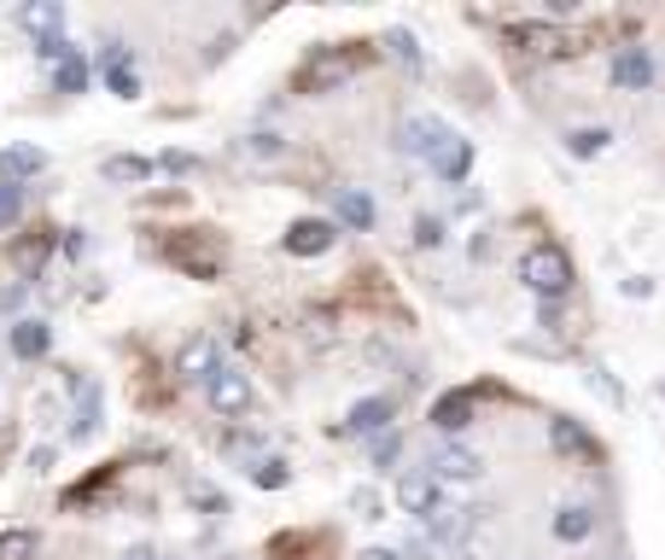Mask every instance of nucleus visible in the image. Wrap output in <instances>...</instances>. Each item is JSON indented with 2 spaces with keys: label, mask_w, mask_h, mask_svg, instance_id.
<instances>
[{
  "label": "nucleus",
  "mask_w": 665,
  "mask_h": 560,
  "mask_svg": "<svg viewBox=\"0 0 665 560\" xmlns=\"http://www.w3.org/2000/svg\"><path fill=\"white\" fill-rule=\"evenodd\" d=\"M520 281H525V293H537L543 303H555V298H567L572 293V258H567V246H555V240H537L532 251L520 258Z\"/></svg>",
  "instance_id": "nucleus-1"
},
{
  "label": "nucleus",
  "mask_w": 665,
  "mask_h": 560,
  "mask_svg": "<svg viewBox=\"0 0 665 560\" xmlns=\"http://www.w3.org/2000/svg\"><path fill=\"white\" fill-rule=\"evenodd\" d=\"M356 64H363L356 53H333V47H321V53L298 71V94H310V99L339 94V88H345V82L356 76Z\"/></svg>",
  "instance_id": "nucleus-2"
},
{
  "label": "nucleus",
  "mask_w": 665,
  "mask_h": 560,
  "mask_svg": "<svg viewBox=\"0 0 665 560\" xmlns=\"http://www.w3.org/2000/svg\"><path fill=\"white\" fill-rule=\"evenodd\" d=\"M333 240H339V223H328V216H304V223L281 234V246L293 258H321V251H333Z\"/></svg>",
  "instance_id": "nucleus-3"
},
{
  "label": "nucleus",
  "mask_w": 665,
  "mask_h": 560,
  "mask_svg": "<svg viewBox=\"0 0 665 560\" xmlns=\"http://www.w3.org/2000/svg\"><path fill=\"white\" fill-rule=\"evenodd\" d=\"M426 473H432V485H473L485 473V462H479V450H467V444H443Z\"/></svg>",
  "instance_id": "nucleus-4"
},
{
  "label": "nucleus",
  "mask_w": 665,
  "mask_h": 560,
  "mask_svg": "<svg viewBox=\"0 0 665 560\" xmlns=\"http://www.w3.org/2000/svg\"><path fill=\"white\" fill-rule=\"evenodd\" d=\"M211 409L216 415H246L251 409V380L240 368H216L211 373Z\"/></svg>",
  "instance_id": "nucleus-5"
},
{
  "label": "nucleus",
  "mask_w": 665,
  "mask_h": 560,
  "mask_svg": "<svg viewBox=\"0 0 665 560\" xmlns=\"http://www.w3.org/2000/svg\"><path fill=\"white\" fill-rule=\"evenodd\" d=\"M648 82H654V59H648V47H619V53H613V88L642 94Z\"/></svg>",
  "instance_id": "nucleus-6"
},
{
  "label": "nucleus",
  "mask_w": 665,
  "mask_h": 560,
  "mask_svg": "<svg viewBox=\"0 0 665 560\" xmlns=\"http://www.w3.org/2000/svg\"><path fill=\"white\" fill-rule=\"evenodd\" d=\"M473 420H479V397H473V392H443L432 403V427L438 432H467Z\"/></svg>",
  "instance_id": "nucleus-7"
},
{
  "label": "nucleus",
  "mask_w": 665,
  "mask_h": 560,
  "mask_svg": "<svg viewBox=\"0 0 665 560\" xmlns=\"http://www.w3.org/2000/svg\"><path fill=\"white\" fill-rule=\"evenodd\" d=\"M216 368H222V362H216V338H204V333L187 338V345L176 350V373H181V380H193V385H199V380L211 385Z\"/></svg>",
  "instance_id": "nucleus-8"
},
{
  "label": "nucleus",
  "mask_w": 665,
  "mask_h": 560,
  "mask_svg": "<svg viewBox=\"0 0 665 560\" xmlns=\"http://www.w3.org/2000/svg\"><path fill=\"white\" fill-rule=\"evenodd\" d=\"M426 164H432V176H438V181H467V169H473V141L450 134V141H443Z\"/></svg>",
  "instance_id": "nucleus-9"
},
{
  "label": "nucleus",
  "mask_w": 665,
  "mask_h": 560,
  "mask_svg": "<svg viewBox=\"0 0 665 560\" xmlns=\"http://www.w3.org/2000/svg\"><path fill=\"white\" fill-rule=\"evenodd\" d=\"M7 345H12V356H19V362H36V356H47V345H54V333H47V321L24 315V321H12Z\"/></svg>",
  "instance_id": "nucleus-10"
},
{
  "label": "nucleus",
  "mask_w": 665,
  "mask_h": 560,
  "mask_svg": "<svg viewBox=\"0 0 665 560\" xmlns=\"http://www.w3.org/2000/svg\"><path fill=\"white\" fill-rule=\"evenodd\" d=\"M76 392V420H71V444H88V438L99 432V385L94 380H71Z\"/></svg>",
  "instance_id": "nucleus-11"
},
{
  "label": "nucleus",
  "mask_w": 665,
  "mask_h": 560,
  "mask_svg": "<svg viewBox=\"0 0 665 560\" xmlns=\"http://www.w3.org/2000/svg\"><path fill=\"white\" fill-rule=\"evenodd\" d=\"M19 29H29L36 41L64 36V7L59 0H29V7H19Z\"/></svg>",
  "instance_id": "nucleus-12"
},
{
  "label": "nucleus",
  "mask_w": 665,
  "mask_h": 560,
  "mask_svg": "<svg viewBox=\"0 0 665 560\" xmlns=\"http://www.w3.org/2000/svg\"><path fill=\"white\" fill-rule=\"evenodd\" d=\"M420 520H426V532H432V543H462L467 525H473L467 508H450V502H432Z\"/></svg>",
  "instance_id": "nucleus-13"
},
{
  "label": "nucleus",
  "mask_w": 665,
  "mask_h": 560,
  "mask_svg": "<svg viewBox=\"0 0 665 560\" xmlns=\"http://www.w3.org/2000/svg\"><path fill=\"white\" fill-rule=\"evenodd\" d=\"M520 47H525L532 59H567V53H578V47L560 36L555 24H520Z\"/></svg>",
  "instance_id": "nucleus-14"
},
{
  "label": "nucleus",
  "mask_w": 665,
  "mask_h": 560,
  "mask_svg": "<svg viewBox=\"0 0 665 560\" xmlns=\"http://www.w3.org/2000/svg\"><path fill=\"white\" fill-rule=\"evenodd\" d=\"M391 415H397V403H391V397H363V403H356V409L345 415V427H339V432H345V438H356V432H380V427H391Z\"/></svg>",
  "instance_id": "nucleus-15"
},
{
  "label": "nucleus",
  "mask_w": 665,
  "mask_h": 560,
  "mask_svg": "<svg viewBox=\"0 0 665 560\" xmlns=\"http://www.w3.org/2000/svg\"><path fill=\"white\" fill-rule=\"evenodd\" d=\"M549 532H555V543H584L595 532V508L590 502H560Z\"/></svg>",
  "instance_id": "nucleus-16"
},
{
  "label": "nucleus",
  "mask_w": 665,
  "mask_h": 560,
  "mask_svg": "<svg viewBox=\"0 0 665 560\" xmlns=\"http://www.w3.org/2000/svg\"><path fill=\"white\" fill-rule=\"evenodd\" d=\"M41 169H47V152H36V146H0V181H7V187L41 176Z\"/></svg>",
  "instance_id": "nucleus-17"
},
{
  "label": "nucleus",
  "mask_w": 665,
  "mask_h": 560,
  "mask_svg": "<svg viewBox=\"0 0 665 560\" xmlns=\"http://www.w3.org/2000/svg\"><path fill=\"white\" fill-rule=\"evenodd\" d=\"M443 141H450V129H443L438 117H408V123H403V152H420V158H432Z\"/></svg>",
  "instance_id": "nucleus-18"
},
{
  "label": "nucleus",
  "mask_w": 665,
  "mask_h": 560,
  "mask_svg": "<svg viewBox=\"0 0 665 560\" xmlns=\"http://www.w3.org/2000/svg\"><path fill=\"white\" fill-rule=\"evenodd\" d=\"M333 211H339V223L356 228V234H368V228H373V199L363 193V187H339Z\"/></svg>",
  "instance_id": "nucleus-19"
},
{
  "label": "nucleus",
  "mask_w": 665,
  "mask_h": 560,
  "mask_svg": "<svg viewBox=\"0 0 665 560\" xmlns=\"http://www.w3.org/2000/svg\"><path fill=\"white\" fill-rule=\"evenodd\" d=\"M432 502H438L432 473H403V479H397V508H403V514H426Z\"/></svg>",
  "instance_id": "nucleus-20"
},
{
  "label": "nucleus",
  "mask_w": 665,
  "mask_h": 560,
  "mask_svg": "<svg viewBox=\"0 0 665 560\" xmlns=\"http://www.w3.org/2000/svg\"><path fill=\"white\" fill-rule=\"evenodd\" d=\"M47 251H54V240H47V234H36V240H24V246H12V269H19V281H36V275H41Z\"/></svg>",
  "instance_id": "nucleus-21"
},
{
  "label": "nucleus",
  "mask_w": 665,
  "mask_h": 560,
  "mask_svg": "<svg viewBox=\"0 0 665 560\" xmlns=\"http://www.w3.org/2000/svg\"><path fill=\"white\" fill-rule=\"evenodd\" d=\"M152 169H158V164H152V158H129V152H111V158H106V181H152Z\"/></svg>",
  "instance_id": "nucleus-22"
},
{
  "label": "nucleus",
  "mask_w": 665,
  "mask_h": 560,
  "mask_svg": "<svg viewBox=\"0 0 665 560\" xmlns=\"http://www.w3.org/2000/svg\"><path fill=\"white\" fill-rule=\"evenodd\" d=\"M54 82H59V94H82V88H88V64H82L76 47L54 64Z\"/></svg>",
  "instance_id": "nucleus-23"
},
{
  "label": "nucleus",
  "mask_w": 665,
  "mask_h": 560,
  "mask_svg": "<svg viewBox=\"0 0 665 560\" xmlns=\"http://www.w3.org/2000/svg\"><path fill=\"white\" fill-rule=\"evenodd\" d=\"M607 141H613V129H572L567 134V152H572V158H602Z\"/></svg>",
  "instance_id": "nucleus-24"
},
{
  "label": "nucleus",
  "mask_w": 665,
  "mask_h": 560,
  "mask_svg": "<svg viewBox=\"0 0 665 560\" xmlns=\"http://www.w3.org/2000/svg\"><path fill=\"white\" fill-rule=\"evenodd\" d=\"M0 560H36V532H24V525L7 532L0 537Z\"/></svg>",
  "instance_id": "nucleus-25"
},
{
  "label": "nucleus",
  "mask_w": 665,
  "mask_h": 560,
  "mask_svg": "<svg viewBox=\"0 0 665 560\" xmlns=\"http://www.w3.org/2000/svg\"><path fill=\"white\" fill-rule=\"evenodd\" d=\"M240 152H246V158H263V164H269V158H281V152H286V141H281V134H269V129H263V134H246V141H240Z\"/></svg>",
  "instance_id": "nucleus-26"
},
{
  "label": "nucleus",
  "mask_w": 665,
  "mask_h": 560,
  "mask_svg": "<svg viewBox=\"0 0 665 560\" xmlns=\"http://www.w3.org/2000/svg\"><path fill=\"white\" fill-rule=\"evenodd\" d=\"M385 47L397 53V64H403V71H420V53H415V36H408V29H391V36H385Z\"/></svg>",
  "instance_id": "nucleus-27"
},
{
  "label": "nucleus",
  "mask_w": 665,
  "mask_h": 560,
  "mask_svg": "<svg viewBox=\"0 0 665 560\" xmlns=\"http://www.w3.org/2000/svg\"><path fill=\"white\" fill-rule=\"evenodd\" d=\"M555 450H578V455H595V444H590V438L572 427V420H555Z\"/></svg>",
  "instance_id": "nucleus-28"
},
{
  "label": "nucleus",
  "mask_w": 665,
  "mask_h": 560,
  "mask_svg": "<svg viewBox=\"0 0 665 560\" xmlns=\"http://www.w3.org/2000/svg\"><path fill=\"white\" fill-rule=\"evenodd\" d=\"M24 216V187H7L0 181V228H12Z\"/></svg>",
  "instance_id": "nucleus-29"
},
{
  "label": "nucleus",
  "mask_w": 665,
  "mask_h": 560,
  "mask_svg": "<svg viewBox=\"0 0 665 560\" xmlns=\"http://www.w3.org/2000/svg\"><path fill=\"white\" fill-rule=\"evenodd\" d=\"M415 246H443V223H438V216H420V223H415Z\"/></svg>",
  "instance_id": "nucleus-30"
},
{
  "label": "nucleus",
  "mask_w": 665,
  "mask_h": 560,
  "mask_svg": "<svg viewBox=\"0 0 665 560\" xmlns=\"http://www.w3.org/2000/svg\"><path fill=\"white\" fill-rule=\"evenodd\" d=\"M397 455H403V438H397V432H385L380 444H373V467H391Z\"/></svg>",
  "instance_id": "nucleus-31"
},
{
  "label": "nucleus",
  "mask_w": 665,
  "mask_h": 560,
  "mask_svg": "<svg viewBox=\"0 0 665 560\" xmlns=\"http://www.w3.org/2000/svg\"><path fill=\"white\" fill-rule=\"evenodd\" d=\"M251 479H258L263 490H281V485H286V462H258V473H251Z\"/></svg>",
  "instance_id": "nucleus-32"
},
{
  "label": "nucleus",
  "mask_w": 665,
  "mask_h": 560,
  "mask_svg": "<svg viewBox=\"0 0 665 560\" xmlns=\"http://www.w3.org/2000/svg\"><path fill=\"white\" fill-rule=\"evenodd\" d=\"M64 53H71V41H64V36H47V41H36V59H47V64H59Z\"/></svg>",
  "instance_id": "nucleus-33"
},
{
  "label": "nucleus",
  "mask_w": 665,
  "mask_h": 560,
  "mask_svg": "<svg viewBox=\"0 0 665 560\" xmlns=\"http://www.w3.org/2000/svg\"><path fill=\"white\" fill-rule=\"evenodd\" d=\"M106 82H111V94H117V99H134V94H141V82H134V71H111Z\"/></svg>",
  "instance_id": "nucleus-34"
},
{
  "label": "nucleus",
  "mask_w": 665,
  "mask_h": 560,
  "mask_svg": "<svg viewBox=\"0 0 665 560\" xmlns=\"http://www.w3.org/2000/svg\"><path fill=\"white\" fill-rule=\"evenodd\" d=\"M24 293H29V286H24V281H12V286H0V315H12V310H19V303H24Z\"/></svg>",
  "instance_id": "nucleus-35"
},
{
  "label": "nucleus",
  "mask_w": 665,
  "mask_h": 560,
  "mask_svg": "<svg viewBox=\"0 0 665 560\" xmlns=\"http://www.w3.org/2000/svg\"><path fill=\"white\" fill-rule=\"evenodd\" d=\"M158 169H169V176H187V169H199V164L187 158V152H164V158H158Z\"/></svg>",
  "instance_id": "nucleus-36"
},
{
  "label": "nucleus",
  "mask_w": 665,
  "mask_h": 560,
  "mask_svg": "<svg viewBox=\"0 0 665 560\" xmlns=\"http://www.w3.org/2000/svg\"><path fill=\"white\" fill-rule=\"evenodd\" d=\"M193 508H211V514H222V497L211 485H193Z\"/></svg>",
  "instance_id": "nucleus-37"
},
{
  "label": "nucleus",
  "mask_w": 665,
  "mask_h": 560,
  "mask_svg": "<svg viewBox=\"0 0 665 560\" xmlns=\"http://www.w3.org/2000/svg\"><path fill=\"white\" fill-rule=\"evenodd\" d=\"M351 502H356V508H363V514H368V520H380V514H373V508H380V497H373V490H356V497H351Z\"/></svg>",
  "instance_id": "nucleus-38"
},
{
  "label": "nucleus",
  "mask_w": 665,
  "mask_h": 560,
  "mask_svg": "<svg viewBox=\"0 0 665 560\" xmlns=\"http://www.w3.org/2000/svg\"><path fill=\"white\" fill-rule=\"evenodd\" d=\"M29 467H36V473H47V467H54V444H41L36 455H29Z\"/></svg>",
  "instance_id": "nucleus-39"
},
{
  "label": "nucleus",
  "mask_w": 665,
  "mask_h": 560,
  "mask_svg": "<svg viewBox=\"0 0 665 560\" xmlns=\"http://www.w3.org/2000/svg\"><path fill=\"white\" fill-rule=\"evenodd\" d=\"M356 560H403V555H397V549H363Z\"/></svg>",
  "instance_id": "nucleus-40"
},
{
  "label": "nucleus",
  "mask_w": 665,
  "mask_h": 560,
  "mask_svg": "<svg viewBox=\"0 0 665 560\" xmlns=\"http://www.w3.org/2000/svg\"><path fill=\"white\" fill-rule=\"evenodd\" d=\"M117 560H158V555H152V549H123Z\"/></svg>",
  "instance_id": "nucleus-41"
},
{
  "label": "nucleus",
  "mask_w": 665,
  "mask_h": 560,
  "mask_svg": "<svg viewBox=\"0 0 665 560\" xmlns=\"http://www.w3.org/2000/svg\"><path fill=\"white\" fill-rule=\"evenodd\" d=\"M158 560H164V555H158Z\"/></svg>",
  "instance_id": "nucleus-42"
}]
</instances>
